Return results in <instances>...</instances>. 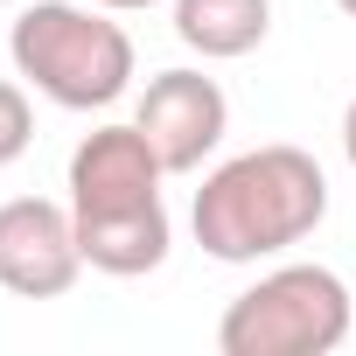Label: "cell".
Returning <instances> with one entry per match:
<instances>
[{
	"label": "cell",
	"instance_id": "277c9868",
	"mask_svg": "<svg viewBox=\"0 0 356 356\" xmlns=\"http://www.w3.org/2000/svg\"><path fill=\"white\" fill-rule=\"evenodd\" d=\"M84 273L77 252V210L49 196H15L0 203V286L22 300H56Z\"/></svg>",
	"mask_w": 356,
	"mask_h": 356
},
{
	"label": "cell",
	"instance_id": "3957f363",
	"mask_svg": "<svg viewBox=\"0 0 356 356\" xmlns=\"http://www.w3.org/2000/svg\"><path fill=\"white\" fill-rule=\"evenodd\" d=\"M356 328V293L328 266H273L259 286H245L224 321L217 349L224 356H328Z\"/></svg>",
	"mask_w": 356,
	"mask_h": 356
},
{
	"label": "cell",
	"instance_id": "9c48e42d",
	"mask_svg": "<svg viewBox=\"0 0 356 356\" xmlns=\"http://www.w3.org/2000/svg\"><path fill=\"white\" fill-rule=\"evenodd\" d=\"M35 140V112H29V91L0 77V168H15Z\"/></svg>",
	"mask_w": 356,
	"mask_h": 356
},
{
	"label": "cell",
	"instance_id": "30bf717a",
	"mask_svg": "<svg viewBox=\"0 0 356 356\" xmlns=\"http://www.w3.org/2000/svg\"><path fill=\"white\" fill-rule=\"evenodd\" d=\"M342 154H349V168H356V98H349V112H342Z\"/></svg>",
	"mask_w": 356,
	"mask_h": 356
},
{
	"label": "cell",
	"instance_id": "7a4b0ae2",
	"mask_svg": "<svg viewBox=\"0 0 356 356\" xmlns=\"http://www.w3.org/2000/svg\"><path fill=\"white\" fill-rule=\"evenodd\" d=\"M15 70L63 112H105L133 84V35L105 22L98 8H70V0H35L15 15Z\"/></svg>",
	"mask_w": 356,
	"mask_h": 356
},
{
	"label": "cell",
	"instance_id": "8992f818",
	"mask_svg": "<svg viewBox=\"0 0 356 356\" xmlns=\"http://www.w3.org/2000/svg\"><path fill=\"white\" fill-rule=\"evenodd\" d=\"M140 126H147L168 175H196L203 154L224 140L231 105H224L217 77H203V70H161L147 84V98H140Z\"/></svg>",
	"mask_w": 356,
	"mask_h": 356
},
{
	"label": "cell",
	"instance_id": "7c38bea8",
	"mask_svg": "<svg viewBox=\"0 0 356 356\" xmlns=\"http://www.w3.org/2000/svg\"><path fill=\"white\" fill-rule=\"evenodd\" d=\"M335 8H342V15H349V22H356V0H335Z\"/></svg>",
	"mask_w": 356,
	"mask_h": 356
},
{
	"label": "cell",
	"instance_id": "8fae6325",
	"mask_svg": "<svg viewBox=\"0 0 356 356\" xmlns=\"http://www.w3.org/2000/svg\"><path fill=\"white\" fill-rule=\"evenodd\" d=\"M98 8H112V15H140V8H154V0H98Z\"/></svg>",
	"mask_w": 356,
	"mask_h": 356
},
{
	"label": "cell",
	"instance_id": "6da1fadb",
	"mask_svg": "<svg viewBox=\"0 0 356 356\" xmlns=\"http://www.w3.org/2000/svg\"><path fill=\"white\" fill-rule=\"evenodd\" d=\"M328 217V175L307 147H252L203 175L196 189V245L224 266H252L293 252Z\"/></svg>",
	"mask_w": 356,
	"mask_h": 356
},
{
	"label": "cell",
	"instance_id": "5b68a950",
	"mask_svg": "<svg viewBox=\"0 0 356 356\" xmlns=\"http://www.w3.org/2000/svg\"><path fill=\"white\" fill-rule=\"evenodd\" d=\"M161 154L147 140V126H98L77 140L70 154V210L77 217H105V210H140L161 203Z\"/></svg>",
	"mask_w": 356,
	"mask_h": 356
},
{
	"label": "cell",
	"instance_id": "52a82bcc",
	"mask_svg": "<svg viewBox=\"0 0 356 356\" xmlns=\"http://www.w3.org/2000/svg\"><path fill=\"white\" fill-rule=\"evenodd\" d=\"M77 252L91 273L112 280H140L168 259V210L140 203V210H105V217H77Z\"/></svg>",
	"mask_w": 356,
	"mask_h": 356
},
{
	"label": "cell",
	"instance_id": "ba28073f",
	"mask_svg": "<svg viewBox=\"0 0 356 356\" xmlns=\"http://www.w3.org/2000/svg\"><path fill=\"white\" fill-rule=\"evenodd\" d=\"M266 29H273V0H175V35L210 63L252 56Z\"/></svg>",
	"mask_w": 356,
	"mask_h": 356
}]
</instances>
